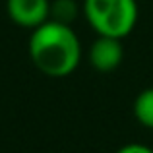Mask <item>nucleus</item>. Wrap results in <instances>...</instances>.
Returning a JSON list of instances; mask_svg holds the SVG:
<instances>
[{"instance_id":"3","label":"nucleus","mask_w":153,"mask_h":153,"mask_svg":"<svg viewBox=\"0 0 153 153\" xmlns=\"http://www.w3.org/2000/svg\"><path fill=\"white\" fill-rule=\"evenodd\" d=\"M6 12L16 25L35 29L51 19V0H6Z\"/></svg>"},{"instance_id":"5","label":"nucleus","mask_w":153,"mask_h":153,"mask_svg":"<svg viewBox=\"0 0 153 153\" xmlns=\"http://www.w3.org/2000/svg\"><path fill=\"white\" fill-rule=\"evenodd\" d=\"M134 118L140 126L153 130V87L142 89L134 99Z\"/></svg>"},{"instance_id":"1","label":"nucleus","mask_w":153,"mask_h":153,"mask_svg":"<svg viewBox=\"0 0 153 153\" xmlns=\"http://www.w3.org/2000/svg\"><path fill=\"white\" fill-rule=\"evenodd\" d=\"M27 52L41 74L49 78H68L82 62V43L70 23L47 19L31 29Z\"/></svg>"},{"instance_id":"2","label":"nucleus","mask_w":153,"mask_h":153,"mask_svg":"<svg viewBox=\"0 0 153 153\" xmlns=\"http://www.w3.org/2000/svg\"><path fill=\"white\" fill-rule=\"evenodd\" d=\"M82 12L97 35L124 39L136 29L140 8L136 0H83Z\"/></svg>"},{"instance_id":"6","label":"nucleus","mask_w":153,"mask_h":153,"mask_svg":"<svg viewBox=\"0 0 153 153\" xmlns=\"http://www.w3.org/2000/svg\"><path fill=\"white\" fill-rule=\"evenodd\" d=\"M78 2L76 0H52L51 2V19L62 23H72L78 16Z\"/></svg>"},{"instance_id":"7","label":"nucleus","mask_w":153,"mask_h":153,"mask_svg":"<svg viewBox=\"0 0 153 153\" xmlns=\"http://www.w3.org/2000/svg\"><path fill=\"white\" fill-rule=\"evenodd\" d=\"M116 153H153V149L149 146H146V143H126V146L118 147Z\"/></svg>"},{"instance_id":"4","label":"nucleus","mask_w":153,"mask_h":153,"mask_svg":"<svg viewBox=\"0 0 153 153\" xmlns=\"http://www.w3.org/2000/svg\"><path fill=\"white\" fill-rule=\"evenodd\" d=\"M87 60H89L91 68H95L97 72H105L107 74V72L116 70L124 60L122 39L97 35V39L89 45Z\"/></svg>"}]
</instances>
